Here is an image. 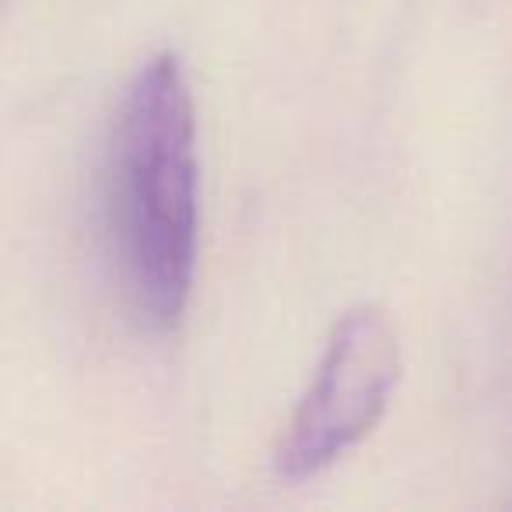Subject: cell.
I'll use <instances>...</instances> for the list:
<instances>
[{
  "mask_svg": "<svg viewBox=\"0 0 512 512\" xmlns=\"http://www.w3.org/2000/svg\"><path fill=\"white\" fill-rule=\"evenodd\" d=\"M106 232L134 316L179 327L200 253L197 109L179 53L158 50L130 74L106 144Z\"/></svg>",
  "mask_w": 512,
  "mask_h": 512,
  "instance_id": "cell-1",
  "label": "cell"
},
{
  "mask_svg": "<svg viewBox=\"0 0 512 512\" xmlns=\"http://www.w3.org/2000/svg\"><path fill=\"white\" fill-rule=\"evenodd\" d=\"M400 372L404 355L386 309L376 302L344 309L271 449L274 477L288 484L313 481L362 446L386 418Z\"/></svg>",
  "mask_w": 512,
  "mask_h": 512,
  "instance_id": "cell-2",
  "label": "cell"
}]
</instances>
